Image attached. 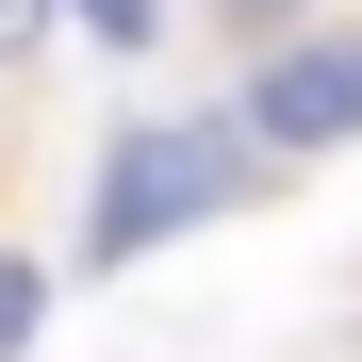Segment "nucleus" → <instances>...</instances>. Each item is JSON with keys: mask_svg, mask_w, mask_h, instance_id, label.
<instances>
[{"mask_svg": "<svg viewBox=\"0 0 362 362\" xmlns=\"http://www.w3.org/2000/svg\"><path fill=\"white\" fill-rule=\"evenodd\" d=\"M296 17H313V0H230V33H296Z\"/></svg>", "mask_w": 362, "mask_h": 362, "instance_id": "423d86ee", "label": "nucleus"}, {"mask_svg": "<svg viewBox=\"0 0 362 362\" xmlns=\"http://www.w3.org/2000/svg\"><path fill=\"white\" fill-rule=\"evenodd\" d=\"M17 49H49V0H0V66H17Z\"/></svg>", "mask_w": 362, "mask_h": 362, "instance_id": "39448f33", "label": "nucleus"}, {"mask_svg": "<svg viewBox=\"0 0 362 362\" xmlns=\"http://www.w3.org/2000/svg\"><path fill=\"white\" fill-rule=\"evenodd\" d=\"M346 132H362V33H313V17H296V33H264L247 148H296V165H313V148H346Z\"/></svg>", "mask_w": 362, "mask_h": 362, "instance_id": "f03ea898", "label": "nucleus"}, {"mask_svg": "<svg viewBox=\"0 0 362 362\" xmlns=\"http://www.w3.org/2000/svg\"><path fill=\"white\" fill-rule=\"evenodd\" d=\"M33 313H49V264H33V247H0V362L33 346Z\"/></svg>", "mask_w": 362, "mask_h": 362, "instance_id": "7ed1b4c3", "label": "nucleus"}, {"mask_svg": "<svg viewBox=\"0 0 362 362\" xmlns=\"http://www.w3.org/2000/svg\"><path fill=\"white\" fill-rule=\"evenodd\" d=\"M49 17H83L99 49H148V33H165V0H49Z\"/></svg>", "mask_w": 362, "mask_h": 362, "instance_id": "20e7f679", "label": "nucleus"}, {"mask_svg": "<svg viewBox=\"0 0 362 362\" xmlns=\"http://www.w3.org/2000/svg\"><path fill=\"white\" fill-rule=\"evenodd\" d=\"M247 165H264V148H247V115H148V132H115V148H99V214H83V247H99V264L181 247L198 214L264 198Z\"/></svg>", "mask_w": 362, "mask_h": 362, "instance_id": "f257e3e1", "label": "nucleus"}]
</instances>
